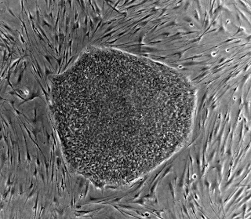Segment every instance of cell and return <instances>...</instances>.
<instances>
[{
	"label": "cell",
	"instance_id": "1",
	"mask_svg": "<svg viewBox=\"0 0 251 219\" xmlns=\"http://www.w3.org/2000/svg\"><path fill=\"white\" fill-rule=\"evenodd\" d=\"M196 106L186 75L112 47L90 46L51 78L50 109L63 156L100 189L131 184L180 152Z\"/></svg>",
	"mask_w": 251,
	"mask_h": 219
}]
</instances>
